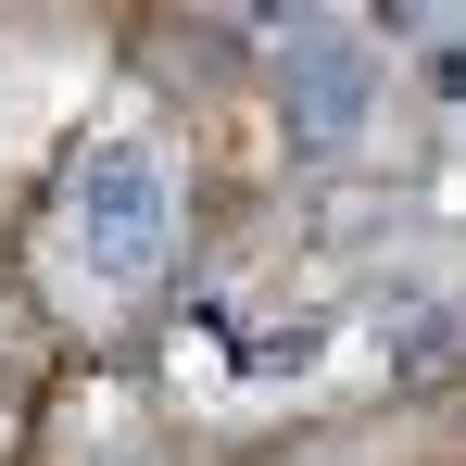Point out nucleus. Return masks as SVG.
Returning <instances> with one entry per match:
<instances>
[{"label": "nucleus", "mask_w": 466, "mask_h": 466, "mask_svg": "<svg viewBox=\"0 0 466 466\" xmlns=\"http://www.w3.org/2000/svg\"><path fill=\"white\" fill-rule=\"evenodd\" d=\"M366 101H379V38H366L353 13L278 25V114H290L303 152H340V139L366 127Z\"/></svg>", "instance_id": "nucleus-2"}, {"label": "nucleus", "mask_w": 466, "mask_h": 466, "mask_svg": "<svg viewBox=\"0 0 466 466\" xmlns=\"http://www.w3.org/2000/svg\"><path fill=\"white\" fill-rule=\"evenodd\" d=\"M64 228H76L101 290H139L164 265V239H177V177H164V152L152 139H88L76 177H64Z\"/></svg>", "instance_id": "nucleus-1"}]
</instances>
